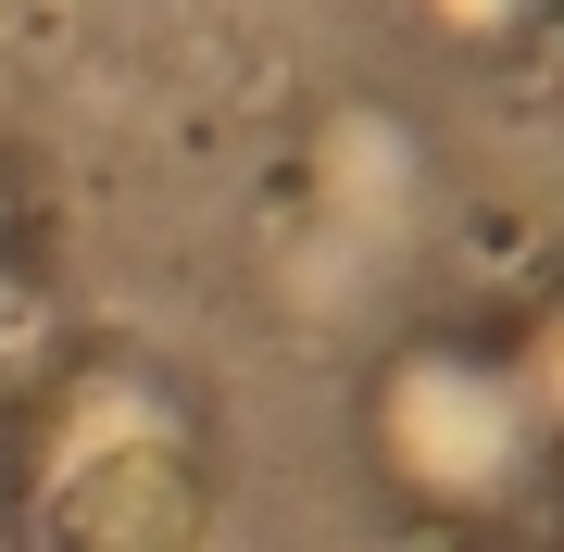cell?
Segmentation results:
<instances>
[{
	"mask_svg": "<svg viewBox=\"0 0 564 552\" xmlns=\"http://www.w3.org/2000/svg\"><path fill=\"white\" fill-rule=\"evenodd\" d=\"M514 452H527L514 389H489L477 365H414L402 377V465L426 490H502Z\"/></svg>",
	"mask_w": 564,
	"mask_h": 552,
	"instance_id": "cell-1",
	"label": "cell"
}]
</instances>
